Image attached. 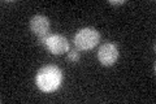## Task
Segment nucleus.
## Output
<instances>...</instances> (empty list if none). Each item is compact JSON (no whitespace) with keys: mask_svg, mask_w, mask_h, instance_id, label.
Listing matches in <instances>:
<instances>
[{"mask_svg":"<svg viewBox=\"0 0 156 104\" xmlns=\"http://www.w3.org/2000/svg\"><path fill=\"white\" fill-rule=\"evenodd\" d=\"M50 20L46 16L37 14V16H33L30 20V29L34 35L39 38V41L50 35Z\"/></svg>","mask_w":156,"mask_h":104,"instance_id":"nucleus-5","label":"nucleus"},{"mask_svg":"<svg viewBox=\"0 0 156 104\" xmlns=\"http://www.w3.org/2000/svg\"><path fill=\"white\" fill-rule=\"evenodd\" d=\"M41 43L52 55H62L69 49L68 39L64 35H60V34H51V35L41 39Z\"/></svg>","mask_w":156,"mask_h":104,"instance_id":"nucleus-3","label":"nucleus"},{"mask_svg":"<svg viewBox=\"0 0 156 104\" xmlns=\"http://www.w3.org/2000/svg\"><path fill=\"white\" fill-rule=\"evenodd\" d=\"M108 3L112 4V5H122V4H125V0H120V2H113V0H108Z\"/></svg>","mask_w":156,"mask_h":104,"instance_id":"nucleus-7","label":"nucleus"},{"mask_svg":"<svg viewBox=\"0 0 156 104\" xmlns=\"http://www.w3.org/2000/svg\"><path fill=\"white\" fill-rule=\"evenodd\" d=\"M119 48H117L116 44L113 43H105L101 44L99 47V51H98V60L101 65L104 66H112L115 65V63L119 59Z\"/></svg>","mask_w":156,"mask_h":104,"instance_id":"nucleus-4","label":"nucleus"},{"mask_svg":"<svg viewBox=\"0 0 156 104\" xmlns=\"http://www.w3.org/2000/svg\"><path fill=\"white\" fill-rule=\"evenodd\" d=\"M100 41V34L92 27H85L78 30L74 35V46L80 51H89L98 46Z\"/></svg>","mask_w":156,"mask_h":104,"instance_id":"nucleus-2","label":"nucleus"},{"mask_svg":"<svg viewBox=\"0 0 156 104\" xmlns=\"http://www.w3.org/2000/svg\"><path fill=\"white\" fill-rule=\"evenodd\" d=\"M80 57H81V55H80V49H77V48L70 49V51L68 52V60H70V61H73V63L78 61V60H80Z\"/></svg>","mask_w":156,"mask_h":104,"instance_id":"nucleus-6","label":"nucleus"},{"mask_svg":"<svg viewBox=\"0 0 156 104\" xmlns=\"http://www.w3.org/2000/svg\"><path fill=\"white\" fill-rule=\"evenodd\" d=\"M62 72L56 65H46L41 68L37 73V86L44 92L56 91L61 85Z\"/></svg>","mask_w":156,"mask_h":104,"instance_id":"nucleus-1","label":"nucleus"}]
</instances>
